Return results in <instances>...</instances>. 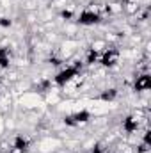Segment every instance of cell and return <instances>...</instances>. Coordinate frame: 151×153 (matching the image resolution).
<instances>
[{
  "label": "cell",
  "instance_id": "8992f818",
  "mask_svg": "<svg viewBox=\"0 0 151 153\" xmlns=\"http://www.w3.org/2000/svg\"><path fill=\"white\" fill-rule=\"evenodd\" d=\"M13 148H14L18 153H27L29 152V148H30V143H29L27 137H23V135H16L14 141H13Z\"/></svg>",
  "mask_w": 151,
  "mask_h": 153
},
{
  "label": "cell",
  "instance_id": "7c38bea8",
  "mask_svg": "<svg viewBox=\"0 0 151 153\" xmlns=\"http://www.w3.org/2000/svg\"><path fill=\"white\" fill-rule=\"evenodd\" d=\"M11 25H13V20H11V18L0 16V27H2V29H9Z\"/></svg>",
  "mask_w": 151,
  "mask_h": 153
},
{
  "label": "cell",
  "instance_id": "ffe728a7",
  "mask_svg": "<svg viewBox=\"0 0 151 153\" xmlns=\"http://www.w3.org/2000/svg\"><path fill=\"white\" fill-rule=\"evenodd\" d=\"M103 153H114V152H110V150H105V152H103Z\"/></svg>",
  "mask_w": 151,
  "mask_h": 153
},
{
  "label": "cell",
  "instance_id": "3957f363",
  "mask_svg": "<svg viewBox=\"0 0 151 153\" xmlns=\"http://www.w3.org/2000/svg\"><path fill=\"white\" fill-rule=\"evenodd\" d=\"M76 22H78L80 25H84V27H91V25H98V23L101 22V14L87 7V9H84V11H82V13L78 14V18H76Z\"/></svg>",
  "mask_w": 151,
  "mask_h": 153
},
{
  "label": "cell",
  "instance_id": "5bb4252c",
  "mask_svg": "<svg viewBox=\"0 0 151 153\" xmlns=\"http://www.w3.org/2000/svg\"><path fill=\"white\" fill-rule=\"evenodd\" d=\"M61 18H62V20H71V18H73V11H70V9L61 11Z\"/></svg>",
  "mask_w": 151,
  "mask_h": 153
},
{
  "label": "cell",
  "instance_id": "6da1fadb",
  "mask_svg": "<svg viewBox=\"0 0 151 153\" xmlns=\"http://www.w3.org/2000/svg\"><path fill=\"white\" fill-rule=\"evenodd\" d=\"M80 75V70H76L75 66H66V68H62L57 75L53 76V84L57 85V87H66L73 78H76V76Z\"/></svg>",
  "mask_w": 151,
  "mask_h": 153
},
{
  "label": "cell",
  "instance_id": "d6986e66",
  "mask_svg": "<svg viewBox=\"0 0 151 153\" xmlns=\"http://www.w3.org/2000/svg\"><path fill=\"white\" fill-rule=\"evenodd\" d=\"M142 143L150 146V130H146V132H144V135H142Z\"/></svg>",
  "mask_w": 151,
  "mask_h": 153
},
{
  "label": "cell",
  "instance_id": "5b68a950",
  "mask_svg": "<svg viewBox=\"0 0 151 153\" xmlns=\"http://www.w3.org/2000/svg\"><path fill=\"white\" fill-rule=\"evenodd\" d=\"M139 130V119L135 116H126L123 119V132L124 134H135Z\"/></svg>",
  "mask_w": 151,
  "mask_h": 153
},
{
  "label": "cell",
  "instance_id": "30bf717a",
  "mask_svg": "<svg viewBox=\"0 0 151 153\" xmlns=\"http://www.w3.org/2000/svg\"><path fill=\"white\" fill-rule=\"evenodd\" d=\"M98 61H100V50H98V48H87L85 64H87V66H94Z\"/></svg>",
  "mask_w": 151,
  "mask_h": 153
},
{
  "label": "cell",
  "instance_id": "9c48e42d",
  "mask_svg": "<svg viewBox=\"0 0 151 153\" xmlns=\"http://www.w3.org/2000/svg\"><path fill=\"white\" fill-rule=\"evenodd\" d=\"M71 116H73L76 125H84V123H89L93 119V114L87 109H82V111H78V112H75V114H71Z\"/></svg>",
  "mask_w": 151,
  "mask_h": 153
},
{
  "label": "cell",
  "instance_id": "e0dca14e",
  "mask_svg": "<svg viewBox=\"0 0 151 153\" xmlns=\"http://www.w3.org/2000/svg\"><path fill=\"white\" fill-rule=\"evenodd\" d=\"M148 150H150V146H148V144H144V143L137 146V153H148Z\"/></svg>",
  "mask_w": 151,
  "mask_h": 153
},
{
  "label": "cell",
  "instance_id": "44dd1931",
  "mask_svg": "<svg viewBox=\"0 0 151 153\" xmlns=\"http://www.w3.org/2000/svg\"><path fill=\"white\" fill-rule=\"evenodd\" d=\"M2 153H9V152H2Z\"/></svg>",
  "mask_w": 151,
  "mask_h": 153
},
{
  "label": "cell",
  "instance_id": "ba28073f",
  "mask_svg": "<svg viewBox=\"0 0 151 153\" xmlns=\"http://www.w3.org/2000/svg\"><path fill=\"white\" fill-rule=\"evenodd\" d=\"M117 94H119V91L115 87H109V89H103L98 94V100H101V102H114L117 98Z\"/></svg>",
  "mask_w": 151,
  "mask_h": 153
},
{
  "label": "cell",
  "instance_id": "4fadbf2b",
  "mask_svg": "<svg viewBox=\"0 0 151 153\" xmlns=\"http://www.w3.org/2000/svg\"><path fill=\"white\" fill-rule=\"evenodd\" d=\"M48 64H52V66H55V68H57V66H61V64H62V59H59V57L52 55V57L48 59Z\"/></svg>",
  "mask_w": 151,
  "mask_h": 153
},
{
  "label": "cell",
  "instance_id": "2e32d148",
  "mask_svg": "<svg viewBox=\"0 0 151 153\" xmlns=\"http://www.w3.org/2000/svg\"><path fill=\"white\" fill-rule=\"evenodd\" d=\"M91 153H103V146H101L100 143H96V144L91 148Z\"/></svg>",
  "mask_w": 151,
  "mask_h": 153
},
{
  "label": "cell",
  "instance_id": "8fae6325",
  "mask_svg": "<svg viewBox=\"0 0 151 153\" xmlns=\"http://www.w3.org/2000/svg\"><path fill=\"white\" fill-rule=\"evenodd\" d=\"M36 87H38L39 93H48V91L52 89V80H50V78H43Z\"/></svg>",
  "mask_w": 151,
  "mask_h": 153
},
{
  "label": "cell",
  "instance_id": "ac0fdd59",
  "mask_svg": "<svg viewBox=\"0 0 151 153\" xmlns=\"http://www.w3.org/2000/svg\"><path fill=\"white\" fill-rule=\"evenodd\" d=\"M71 66H75L76 70H80V71H82V68H84V62H82L80 59H76V61H73V64H71Z\"/></svg>",
  "mask_w": 151,
  "mask_h": 153
},
{
  "label": "cell",
  "instance_id": "7a4b0ae2",
  "mask_svg": "<svg viewBox=\"0 0 151 153\" xmlns=\"http://www.w3.org/2000/svg\"><path fill=\"white\" fill-rule=\"evenodd\" d=\"M103 68H114L119 62V50L115 46H109L103 52H100V61H98Z\"/></svg>",
  "mask_w": 151,
  "mask_h": 153
},
{
  "label": "cell",
  "instance_id": "9a60e30c",
  "mask_svg": "<svg viewBox=\"0 0 151 153\" xmlns=\"http://www.w3.org/2000/svg\"><path fill=\"white\" fill-rule=\"evenodd\" d=\"M64 123H66L68 126H76V123H75V119H73V116H71V114L64 116Z\"/></svg>",
  "mask_w": 151,
  "mask_h": 153
},
{
  "label": "cell",
  "instance_id": "277c9868",
  "mask_svg": "<svg viewBox=\"0 0 151 153\" xmlns=\"http://www.w3.org/2000/svg\"><path fill=\"white\" fill-rule=\"evenodd\" d=\"M151 87V76L150 73H142V75L135 76L133 80V91L135 93H144Z\"/></svg>",
  "mask_w": 151,
  "mask_h": 153
},
{
  "label": "cell",
  "instance_id": "52a82bcc",
  "mask_svg": "<svg viewBox=\"0 0 151 153\" xmlns=\"http://www.w3.org/2000/svg\"><path fill=\"white\" fill-rule=\"evenodd\" d=\"M11 66V50L7 46H0V68L7 70Z\"/></svg>",
  "mask_w": 151,
  "mask_h": 153
}]
</instances>
